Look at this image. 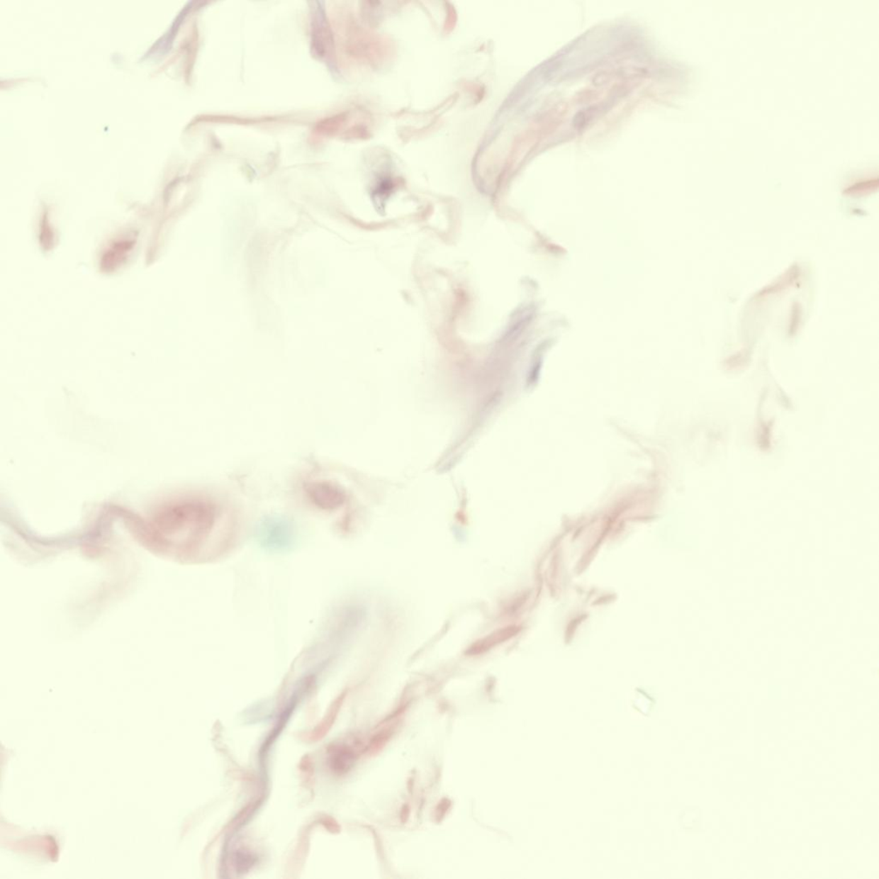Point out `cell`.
Here are the masks:
<instances>
[{"mask_svg":"<svg viewBox=\"0 0 879 879\" xmlns=\"http://www.w3.org/2000/svg\"><path fill=\"white\" fill-rule=\"evenodd\" d=\"M312 48L315 54L320 59L330 60L335 51L333 47L332 34L324 10L316 8L312 14Z\"/></svg>","mask_w":879,"mask_h":879,"instance_id":"3","label":"cell"},{"mask_svg":"<svg viewBox=\"0 0 879 879\" xmlns=\"http://www.w3.org/2000/svg\"><path fill=\"white\" fill-rule=\"evenodd\" d=\"M344 699L345 695H340V697L335 700V702L332 703V705L330 707L327 714L325 715V717L323 720H321L319 725L315 727V729L310 732H305L302 738L304 741L310 743L318 742L319 740L323 739L324 737L328 734V732L331 730L333 724L335 722L337 714H339L342 704H343Z\"/></svg>","mask_w":879,"mask_h":879,"instance_id":"4","label":"cell"},{"mask_svg":"<svg viewBox=\"0 0 879 879\" xmlns=\"http://www.w3.org/2000/svg\"><path fill=\"white\" fill-rule=\"evenodd\" d=\"M305 493L313 505L323 510H332L343 503L339 487L327 479H313L304 486Z\"/></svg>","mask_w":879,"mask_h":879,"instance_id":"2","label":"cell"},{"mask_svg":"<svg viewBox=\"0 0 879 879\" xmlns=\"http://www.w3.org/2000/svg\"><path fill=\"white\" fill-rule=\"evenodd\" d=\"M800 315H801L800 307L799 306V305L795 304V306L793 307V315H792V318H791L792 320H791V325H790V332L791 333H795L796 332L797 327H799Z\"/></svg>","mask_w":879,"mask_h":879,"instance_id":"8","label":"cell"},{"mask_svg":"<svg viewBox=\"0 0 879 879\" xmlns=\"http://www.w3.org/2000/svg\"><path fill=\"white\" fill-rule=\"evenodd\" d=\"M799 268H797V267H793L790 269H789L787 274L784 275L783 279H780L778 282L776 284V286H771L769 288L765 289L763 291L759 293V296L771 294V293H776V291L783 290L785 287H788L790 286L791 284L795 282V281L799 278Z\"/></svg>","mask_w":879,"mask_h":879,"instance_id":"7","label":"cell"},{"mask_svg":"<svg viewBox=\"0 0 879 879\" xmlns=\"http://www.w3.org/2000/svg\"><path fill=\"white\" fill-rule=\"evenodd\" d=\"M225 510L206 496L194 495L171 500L148 525V532L162 547L181 555L201 552L221 530Z\"/></svg>","mask_w":879,"mask_h":879,"instance_id":"1","label":"cell"},{"mask_svg":"<svg viewBox=\"0 0 879 879\" xmlns=\"http://www.w3.org/2000/svg\"><path fill=\"white\" fill-rule=\"evenodd\" d=\"M329 766L337 775H345L352 768L355 755L351 749L336 746L329 748Z\"/></svg>","mask_w":879,"mask_h":879,"instance_id":"5","label":"cell"},{"mask_svg":"<svg viewBox=\"0 0 879 879\" xmlns=\"http://www.w3.org/2000/svg\"><path fill=\"white\" fill-rule=\"evenodd\" d=\"M508 633L507 632V630L496 632L493 634H491V636L483 639V640L480 641V642H478L477 644L474 645L473 648L470 649L469 654H477L483 653V651L489 650V649L492 648V646H494L496 644H498V643L503 640V638L506 639L508 637Z\"/></svg>","mask_w":879,"mask_h":879,"instance_id":"6","label":"cell"}]
</instances>
